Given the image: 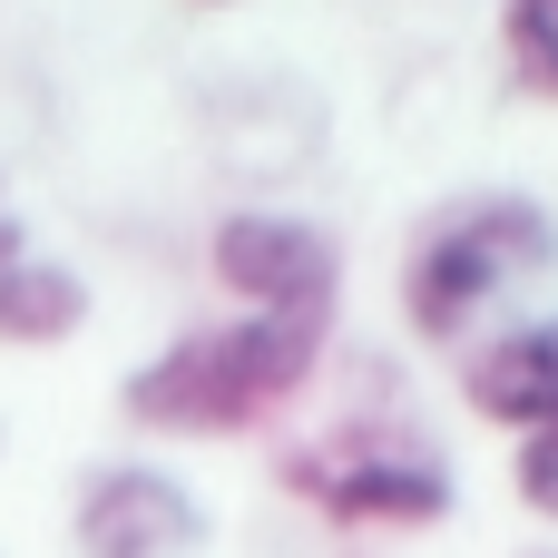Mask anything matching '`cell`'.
<instances>
[{
	"label": "cell",
	"mask_w": 558,
	"mask_h": 558,
	"mask_svg": "<svg viewBox=\"0 0 558 558\" xmlns=\"http://www.w3.org/2000/svg\"><path fill=\"white\" fill-rule=\"evenodd\" d=\"M324 333L314 314H226V324H196L177 333L167 353H147L128 373V422L147 432H245L265 422L284 392H304V373L324 363Z\"/></svg>",
	"instance_id": "1"
},
{
	"label": "cell",
	"mask_w": 558,
	"mask_h": 558,
	"mask_svg": "<svg viewBox=\"0 0 558 558\" xmlns=\"http://www.w3.org/2000/svg\"><path fill=\"white\" fill-rule=\"evenodd\" d=\"M549 265H558V216L539 196H520V186L461 196L451 216L422 226V245H412V265H402V314L451 343V333H471L500 294L539 284Z\"/></svg>",
	"instance_id": "2"
},
{
	"label": "cell",
	"mask_w": 558,
	"mask_h": 558,
	"mask_svg": "<svg viewBox=\"0 0 558 558\" xmlns=\"http://www.w3.org/2000/svg\"><path fill=\"white\" fill-rule=\"evenodd\" d=\"M284 481L324 510V520H441L451 510V461L432 451V441H412V432H392V422H353V432H333L324 451H294L284 461Z\"/></svg>",
	"instance_id": "3"
},
{
	"label": "cell",
	"mask_w": 558,
	"mask_h": 558,
	"mask_svg": "<svg viewBox=\"0 0 558 558\" xmlns=\"http://www.w3.org/2000/svg\"><path fill=\"white\" fill-rule=\"evenodd\" d=\"M206 265H216V284L235 294V314H314V324H333L343 255H333L324 226H304V216H284V206L226 216L216 245H206Z\"/></svg>",
	"instance_id": "4"
},
{
	"label": "cell",
	"mask_w": 558,
	"mask_h": 558,
	"mask_svg": "<svg viewBox=\"0 0 558 558\" xmlns=\"http://www.w3.org/2000/svg\"><path fill=\"white\" fill-rule=\"evenodd\" d=\"M69 539H78V558H186L206 539V510L157 461H108V471L78 481Z\"/></svg>",
	"instance_id": "5"
},
{
	"label": "cell",
	"mask_w": 558,
	"mask_h": 558,
	"mask_svg": "<svg viewBox=\"0 0 558 558\" xmlns=\"http://www.w3.org/2000/svg\"><path fill=\"white\" fill-rule=\"evenodd\" d=\"M461 402H471L481 422H500V432H549L558 422V314L490 333V343L461 363Z\"/></svg>",
	"instance_id": "6"
},
{
	"label": "cell",
	"mask_w": 558,
	"mask_h": 558,
	"mask_svg": "<svg viewBox=\"0 0 558 558\" xmlns=\"http://www.w3.org/2000/svg\"><path fill=\"white\" fill-rule=\"evenodd\" d=\"M78 324H88V284L59 255L10 245L0 255V343H69Z\"/></svg>",
	"instance_id": "7"
},
{
	"label": "cell",
	"mask_w": 558,
	"mask_h": 558,
	"mask_svg": "<svg viewBox=\"0 0 558 558\" xmlns=\"http://www.w3.org/2000/svg\"><path fill=\"white\" fill-rule=\"evenodd\" d=\"M510 59H520V78L530 88H549L558 98V0H510Z\"/></svg>",
	"instance_id": "8"
},
{
	"label": "cell",
	"mask_w": 558,
	"mask_h": 558,
	"mask_svg": "<svg viewBox=\"0 0 558 558\" xmlns=\"http://www.w3.org/2000/svg\"><path fill=\"white\" fill-rule=\"evenodd\" d=\"M510 481H520V500H530L539 520H558V422H549V432H530V441H520V461H510Z\"/></svg>",
	"instance_id": "9"
}]
</instances>
